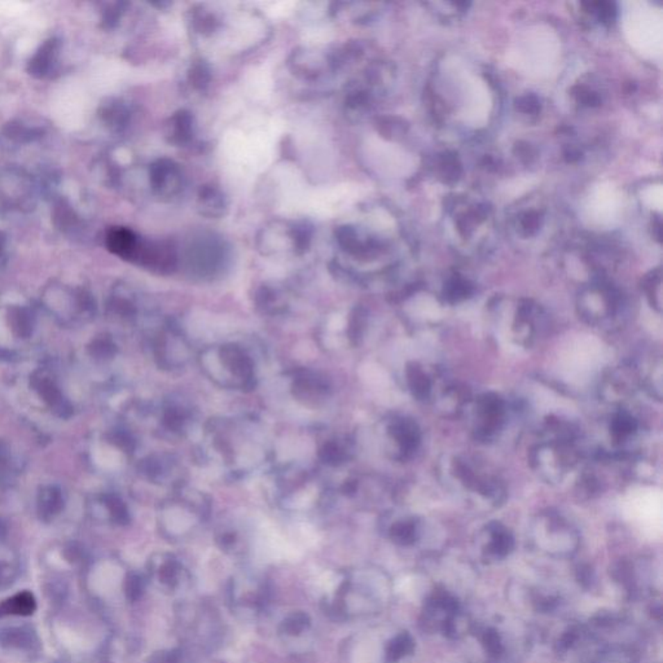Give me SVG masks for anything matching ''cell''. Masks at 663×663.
I'll list each match as a JSON object with an SVG mask.
<instances>
[{"label": "cell", "instance_id": "cell-1", "mask_svg": "<svg viewBox=\"0 0 663 663\" xmlns=\"http://www.w3.org/2000/svg\"><path fill=\"white\" fill-rule=\"evenodd\" d=\"M441 480L458 498L473 504L498 507L507 498V489L499 476L480 464L459 455L444 456L439 465Z\"/></svg>", "mask_w": 663, "mask_h": 663}, {"label": "cell", "instance_id": "cell-2", "mask_svg": "<svg viewBox=\"0 0 663 663\" xmlns=\"http://www.w3.org/2000/svg\"><path fill=\"white\" fill-rule=\"evenodd\" d=\"M561 58V40L544 25L530 26L517 34L508 51V62L528 77H551Z\"/></svg>", "mask_w": 663, "mask_h": 663}, {"label": "cell", "instance_id": "cell-3", "mask_svg": "<svg viewBox=\"0 0 663 663\" xmlns=\"http://www.w3.org/2000/svg\"><path fill=\"white\" fill-rule=\"evenodd\" d=\"M444 67L443 81L447 91H450L452 103L458 108L459 116L473 127L486 125L492 108L491 92L486 82L458 60L447 61Z\"/></svg>", "mask_w": 663, "mask_h": 663}, {"label": "cell", "instance_id": "cell-4", "mask_svg": "<svg viewBox=\"0 0 663 663\" xmlns=\"http://www.w3.org/2000/svg\"><path fill=\"white\" fill-rule=\"evenodd\" d=\"M625 38L643 58L661 61L663 51L662 10L648 1H627L621 10Z\"/></svg>", "mask_w": 663, "mask_h": 663}, {"label": "cell", "instance_id": "cell-5", "mask_svg": "<svg viewBox=\"0 0 663 663\" xmlns=\"http://www.w3.org/2000/svg\"><path fill=\"white\" fill-rule=\"evenodd\" d=\"M578 433L565 435H542L529 453L531 469L548 483H561L580 462Z\"/></svg>", "mask_w": 663, "mask_h": 663}, {"label": "cell", "instance_id": "cell-6", "mask_svg": "<svg viewBox=\"0 0 663 663\" xmlns=\"http://www.w3.org/2000/svg\"><path fill=\"white\" fill-rule=\"evenodd\" d=\"M546 326L543 314L530 303L494 314L492 328L496 336L517 347L532 346Z\"/></svg>", "mask_w": 663, "mask_h": 663}, {"label": "cell", "instance_id": "cell-7", "mask_svg": "<svg viewBox=\"0 0 663 663\" xmlns=\"http://www.w3.org/2000/svg\"><path fill=\"white\" fill-rule=\"evenodd\" d=\"M471 419V430L478 442L496 441L508 423L510 407L496 393H485L471 399L467 410Z\"/></svg>", "mask_w": 663, "mask_h": 663}, {"label": "cell", "instance_id": "cell-8", "mask_svg": "<svg viewBox=\"0 0 663 663\" xmlns=\"http://www.w3.org/2000/svg\"><path fill=\"white\" fill-rule=\"evenodd\" d=\"M579 315L591 327L614 329L623 324V306L614 296L598 292H588L578 303Z\"/></svg>", "mask_w": 663, "mask_h": 663}, {"label": "cell", "instance_id": "cell-9", "mask_svg": "<svg viewBox=\"0 0 663 663\" xmlns=\"http://www.w3.org/2000/svg\"><path fill=\"white\" fill-rule=\"evenodd\" d=\"M622 212V196L612 184L595 187L585 205V215L596 227H613Z\"/></svg>", "mask_w": 663, "mask_h": 663}, {"label": "cell", "instance_id": "cell-10", "mask_svg": "<svg viewBox=\"0 0 663 663\" xmlns=\"http://www.w3.org/2000/svg\"><path fill=\"white\" fill-rule=\"evenodd\" d=\"M641 385L636 369L631 365L615 367L609 371L600 384V396L606 403L622 407L634 396Z\"/></svg>", "mask_w": 663, "mask_h": 663}, {"label": "cell", "instance_id": "cell-11", "mask_svg": "<svg viewBox=\"0 0 663 663\" xmlns=\"http://www.w3.org/2000/svg\"><path fill=\"white\" fill-rule=\"evenodd\" d=\"M389 439L393 443V453L399 460H408L419 450L423 433L419 423L411 417L399 416L387 426Z\"/></svg>", "mask_w": 663, "mask_h": 663}, {"label": "cell", "instance_id": "cell-12", "mask_svg": "<svg viewBox=\"0 0 663 663\" xmlns=\"http://www.w3.org/2000/svg\"><path fill=\"white\" fill-rule=\"evenodd\" d=\"M471 392L467 386L462 384H446L442 390L435 392L433 396V402L438 411L442 412L443 416L447 417H458L464 414L469 404H471Z\"/></svg>", "mask_w": 663, "mask_h": 663}, {"label": "cell", "instance_id": "cell-13", "mask_svg": "<svg viewBox=\"0 0 663 663\" xmlns=\"http://www.w3.org/2000/svg\"><path fill=\"white\" fill-rule=\"evenodd\" d=\"M607 429L612 443L616 448L614 451L621 452L626 443L632 441L637 435L640 430V421L632 412L623 407H619L614 414H612Z\"/></svg>", "mask_w": 663, "mask_h": 663}, {"label": "cell", "instance_id": "cell-14", "mask_svg": "<svg viewBox=\"0 0 663 663\" xmlns=\"http://www.w3.org/2000/svg\"><path fill=\"white\" fill-rule=\"evenodd\" d=\"M151 182L154 191L166 197H173L181 191L182 174L178 165L170 160H160L151 169Z\"/></svg>", "mask_w": 663, "mask_h": 663}, {"label": "cell", "instance_id": "cell-15", "mask_svg": "<svg viewBox=\"0 0 663 663\" xmlns=\"http://www.w3.org/2000/svg\"><path fill=\"white\" fill-rule=\"evenodd\" d=\"M405 383L408 390L417 401H432L435 393V375L425 365L411 363L405 369Z\"/></svg>", "mask_w": 663, "mask_h": 663}, {"label": "cell", "instance_id": "cell-16", "mask_svg": "<svg viewBox=\"0 0 663 663\" xmlns=\"http://www.w3.org/2000/svg\"><path fill=\"white\" fill-rule=\"evenodd\" d=\"M0 645L4 648L33 651L38 648V637L29 627H8L0 630Z\"/></svg>", "mask_w": 663, "mask_h": 663}, {"label": "cell", "instance_id": "cell-17", "mask_svg": "<svg viewBox=\"0 0 663 663\" xmlns=\"http://www.w3.org/2000/svg\"><path fill=\"white\" fill-rule=\"evenodd\" d=\"M199 209L206 217L219 218L227 209L226 197L218 188L205 185L199 194Z\"/></svg>", "mask_w": 663, "mask_h": 663}, {"label": "cell", "instance_id": "cell-18", "mask_svg": "<svg viewBox=\"0 0 663 663\" xmlns=\"http://www.w3.org/2000/svg\"><path fill=\"white\" fill-rule=\"evenodd\" d=\"M35 609H37L35 597L31 592L24 591L0 603V618L8 616V615L28 616L33 614Z\"/></svg>", "mask_w": 663, "mask_h": 663}, {"label": "cell", "instance_id": "cell-19", "mask_svg": "<svg viewBox=\"0 0 663 663\" xmlns=\"http://www.w3.org/2000/svg\"><path fill=\"white\" fill-rule=\"evenodd\" d=\"M108 246L124 258H131L139 248L134 232L126 228H115L108 235Z\"/></svg>", "mask_w": 663, "mask_h": 663}, {"label": "cell", "instance_id": "cell-20", "mask_svg": "<svg viewBox=\"0 0 663 663\" xmlns=\"http://www.w3.org/2000/svg\"><path fill=\"white\" fill-rule=\"evenodd\" d=\"M64 507L61 491L56 487H47L39 495L38 510L40 519L49 521L58 516Z\"/></svg>", "mask_w": 663, "mask_h": 663}, {"label": "cell", "instance_id": "cell-21", "mask_svg": "<svg viewBox=\"0 0 663 663\" xmlns=\"http://www.w3.org/2000/svg\"><path fill=\"white\" fill-rule=\"evenodd\" d=\"M37 387L40 390L43 398L49 402L51 408L56 414L64 416V417L70 414V412H72L70 404L67 403V399L62 396L60 390L52 381H49L47 378H39Z\"/></svg>", "mask_w": 663, "mask_h": 663}, {"label": "cell", "instance_id": "cell-22", "mask_svg": "<svg viewBox=\"0 0 663 663\" xmlns=\"http://www.w3.org/2000/svg\"><path fill=\"white\" fill-rule=\"evenodd\" d=\"M193 134L192 116L188 112H179L171 118L169 136L175 144H184L191 140Z\"/></svg>", "mask_w": 663, "mask_h": 663}, {"label": "cell", "instance_id": "cell-23", "mask_svg": "<svg viewBox=\"0 0 663 663\" xmlns=\"http://www.w3.org/2000/svg\"><path fill=\"white\" fill-rule=\"evenodd\" d=\"M56 47H58L56 40H49V42L40 49L38 53L35 55V58H33L31 62H30V72H31V74L38 76V77H43V76L49 72V69L51 67V62L53 61V55H55Z\"/></svg>", "mask_w": 663, "mask_h": 663}, {"label": "cell", "instance_id": "cell-24", "mask_svg": "<svg viewBox=\"0 0 663 663\" xmlns=\"http://www.w3.org/2000/svg\"><path fill=\"white\" fill-rule=\"evenodd\" d=\"M310 626V618L306 613L297 612L289 615L281 625V630L288 635L302 634Z\"/></svg>", "mask_w": 663, "mask_h": 663}, {"label": "cell", "instance_id": "cell-25", "mask_svg": "<svg viewBox=\"0 0 663 663\" xmlns=\"http://www.w3.org/2000/svg\"><path fill=\"white\" fill-rule=\"evenodd\" d=\"M144 592V580L139 574L131 573L126 577L125 594L130 601H137L143 596Z\"/></svg>", "mask_w": 663, "mask_h": 663}, {"label": "cell", "instance_id": "cell-26", "mask_svg": "<svg viewBox=\"0 0 663 663\" xmlns=\"http://www.w3.org/2000/svg\"><path fill=\"white\" fill-rule=\"evenodd\" d=\"M191 81H192L193 86L196 88H200V90L209 85L210 70H209V67H206V64L199 62V64L193 65L192 72H191Z\"/></svg>", "mask_w": 663, "mask_h": 663}, {"label": "cell", "instance_id": "cell-27", "mask_svg": "<svg viewBox=\"0 0 663 663\" xmlns=\"http://www.w3.org/2000/svg\"><path fill=\"white\" fill-rule=\"evenodd\" d=\"M17 577V567L12 562L0 561V589L12 586Z\"/></svg>", "mask_w": 663, "mask_h": 663}, {"label": "cell", "instance_id": "cell-28", "mask_svg": "<svg viewBox=\"0 0 663 663\" xmlns=\"http://www.w3.org/2000/svg\"><path fill=\"white\" fill-rule=\"evenodd\" d=\"M644 200L652 209L661 210V208H662V188H661V185H652L648 191H645Z\"/></svg>", "mask_w": 663, "mask_h": 663}, {"label": "cell", "instance_id": "cell-29", "mask_svg": "<svg viewBox=\"0 0 663 663\" xmlns=\"http://www.w3.org/2000/svg\"><path fill=\"white\" fill-rule=\"evenodd\" d=\"M108 507H109V510H110L113 519H116L118 523H126L127 522V512H126L125 505L122 504V501H119L117 498H109L108 499Z\"/></svg>", "mask_w": 663, "mask_h": 663}, {"label": "cell", "instance_id": "cell-30", "mask_svg": "<svg viewBox=\"0 0 663 663\" xmlns=\"http://www.w3.org/2000/svg\"><path fill=\"white\" fill-rule=\"evenodd\" d=\"M414 532V523L411 522V521H403V522H398L393 529V535H394L396 539H407L411 538L412 534Z\"/></svg>", "mask_w": 663, "mask_h": 663}, {"label": "cell", "instance_id": "cell-31", "mask_svg": "<svg viewBox=\"0 0 663 663\" xmlns=\"http://www.w3.org/2000/svg\"><path fill=\"white\" fill-rule=\"evenodd\" d=\"M160 579L166 585H171L176 579V569L171 564H166L160 571Z\"/></svg>", "mask_w": 663, "mask_h": 663}, {"label": "cell", "instance_id": "cell-32", "mask_svg": "<svg viewBox=\"0 0 663 663\" xmlns=\"http://www.w3.org/2000/svg\"><path fill=\"white\" fill-rule=\"evenodd\" d=\"M65 557L72 562H76L82 557V549L78 547L77 544H70L65 549Z\"/></svg>", "mask_w": 663, "mask_h": 663}, {"label": "cell", "instance_id": "cell-33", "mask_svg": "<svg viewBox=\"0 0 663 663\" xmlns=\"http://www.w3.org/2000/svg\"><path fill=\"white\" fill-rule=\"evenodd\" d=\"M6 534H7V528H6V525L0 521V540L6 537Z\"/></svg>", "mask_w": 663, "mask_h": 663}, {"label": "cell", "instance_id": "cell-34", "mask_svg": "<svg viewBox=\"0 0 663 663\" xmlns=\"http://www.w3.org/2000/svg\"><path fill=\"white\" fill-rule=\"evenodd\" d=\"M0 250H1V239H0Z\"/></svg>", "mask_w": 663, "mask_h": 663}]
</instances>
